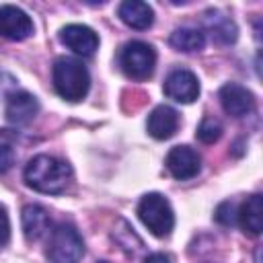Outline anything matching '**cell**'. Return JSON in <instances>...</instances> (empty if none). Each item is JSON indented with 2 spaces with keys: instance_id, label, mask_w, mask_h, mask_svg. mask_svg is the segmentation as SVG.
<instances>
[{
  "instance_id": "obj_1",
  "label": "cell",
  "mask_w": 263,
  "mask_h": 263,
  "mask_svg": "<svg viewBox=\"0 0 263 263\" xmlns=\"http://www.w3.org/2000/svg\"><path fill=\"white\" fill-rule=\"evenodd\" d=\"M72 177V168L47 154H39L25 166V183L39 193H62Z\"/></svg>"
},
{
  "instance_id": "obj_2",
  "label": "cell",
  "mask_w": 263,
  "mask_h": 263,
  "mask_svg": "<svg viewBox=\"0 0 263 263\" xmlns=\"http://www.w3.org/2000/svg\"><path fill=\"white\" fill-rule=\"evenodd\" d=\"M90 76L82 62L74 58H58L53 64V86L66 101H80L88 92Z\"/></svg>"
},
{
  "instance_id": "obj_3",
  "label": "cell",
  "mask_w": 263,
  "mask_h": 263,
  "mask_svg": "<svg viewBox=\"0 0 263 263\" xmlns=\"http://www.w3.org/2000/svg\"><path fill=\"white\" fill-rule=\"evenodd\" d=\"M138 216L142 220V224L158 238L168 236L173 226H175V214L171 203L166 201L164 195L160 193H148L142 197L140 205H138Z\"/></svg>"
},
{
  "instance_id": "obj_4",
  "label": "cell",
  "mask_w": 263,
  "mask_h": 263,
  "mask_svg": "<svg viewBox=\"0 0 263 263\" xmlns=\"http://www.w3.org/2000/svg\"><path fill=\"white\" fill-rule=\"evenodd\" d=\"M121 70L132 80H146L152 76L156 66V51L144 41H129L119 53Z\"/></svg>"
},
{
  "instance_id": "obj_5",
  "label": "cell",
  "mask_w": 263,
  "mask_h": 263,
  "mask_svg": "<svg viewBox=\"0 0 263 263\" xmlns=\"http://www.w3.org/2000/svg\"><path fill=\"white\" fill-rule=\"evenodd\" d=\"M84 253V242L72 224H60L51 232L47 257L51 263H78Z\"/></svg>"
},
{
  "instance_id": "obj_6",
  "label": "cell",
  "mask_w": 263,
  "mask_h": 263,
  "mask_svg": "<svg viewBox=\"0 0 263 263\" xmlns=\"http://www.w3.org/2000/svg\"><path fill=\"white\" fill-rule=\"evenodd\" d=\"M0 35L10 41H23L33 35V21L16 6H0Z\"/></svg>"
},
{
  "instance_id": "obj_7",
  "label": "cell",
  "mask_w": 263,
  "mask_h": 263,
  "mask_svg": "<svg viewBox=\"0 0 263 263\" xmlns=\"http://www.w3.org/2000/svg\"><path fill=\"white\" fill-rule=\"evenodd\" d=\"M164 95L177 103H193L199 97V82L189 70H173L164 80Z\"/></svg>"
},
{
  "instance_id": "obj_8",
  "label": "cell",
  "mask_w": 263,
  "mask_h": 263,
  "mask_svg": "<svg viewBox=\"0 0 263 263\" xmlns=\"http://www.w3.org/2000/svg\"><path fill=\"white\" fill-rule=\"evenodd\" d=\"M166 168L175 179L185 181V179H191V177H195L199 173L201 158L189 146H175L166 154Z\"/></svg>"
},
{
  "instance_id": "obj_9",
  "label": "cell",
  "mask_w": 263,
  "mask_h": 263,
  "mask_svg": "<svg viewBox=\"0 0 263 263\" xmlns=\"http://www.w3.org/2000/svg\"><path fill=\"white\" fill-rule=\"evenodd\" d=\"M220 103L222 109L232 117H245L255 109L253 92L236 82H228L220 88Z\"/></svg>"
},
{
  "instance_id": "obj_10",
  "label": "cell",
  "mask_w": 263,
  "mask_h": 263,
  "mask_svg": "<svg viewBox=\"0 0 263 263\" xmlns=\"http://www.w3.org/2000/svg\"><path fill=\"white\" fill-rule=\"evenodd\" d=\"M60 41L78 55H92L99 47L97 33L86 25H66L60 31Z\"/></svg>"
},
{
  "instance_id": "obj_11",
  "label": "cell",
  "mask_w": 263,
  "mask_h": 263,
  "mask_svg": "<svg viewBox=\"0 0 263 263\" xmlns=\"http://www.w3.org/2000/svg\"><path fill=\"white\" fill-rule=\"evenodd\" d=\"M39 111V103L37 99L27 92V90H16L8 95V103H6V119L14 125H25L29 123Z\"/></svg>"
},
{
  "instance_id": "obj_12",
  "label": "cell",
  "mask_w": 263,
  "mask_h": 263,
  "mask_svg": "<svg viewBox=\"0 0 263 263\" xmlns=\"http://www.w3.org/2000/svg\"><path fill=\"white\" fill-rule=\"evenodd\" d=\"M179 115L168 105H158L148 115V134L156 140H166L177 132Z\"/></svg>"
},
{
  "instance_id": "obj_13",
  "label": "cell",
  "mask_w": 263,
  "mask_h": 263,
  "mask_svg": "<svg viewBox=\"0 0 263 263\" xmlns=\"http://www.w3.org/2000/svg\"><path fill=\"white\" fill-rule=\"evenodd\" d=\"M119 18L132 27V29H148L154 21V10L146 4V2H140V0H125L119 4V10H117Z\"/></svg>"
},
{
  "instance_id": "obj_14",
  "label": "cell",
  "mask_w": 263,
  "mask_h": 263,
  "mask_svg": "<svg viewBox=\"0 0 263 263\" xmlns=\"http://www.w3.org/2000/svg\"><path fill=\"white\" fill-rule=\"evenodd\" d=\"M49 230V214L39 203H29L23 208V232L27 240H39Z\"/></svg>"
},
{
  "instance_id": "obj_15",
  "label": "cell",
  "mask_w": 263,
  "mask_h": 263,
  "mask_svg": "<svg viewBox=\"0 0 263 263\" xmlns=\"http://www.w3.org/2000/svg\"><path fill=\"white\" fill-rule=\"evenodd\" d=\"M238 220L245 232L257 236L263 230V199L259 193L247 197V201L242 203L240 212H238Z\"/></svg>"
},
{
  "instance_id": "obj_16",
  "label": "cell",
  "mask_w": 263,
  "mask_h": 263,
  "mask_svg": "<svg viewBox=\"0 0 263 263\" xmlns=\"http://www.w3.org/2000/svg\"><path fill=\"white\" fill-rule=\"evenodd\" d=\"M205 27L212 33V37L220 43H234L236 41V25L226 14H222L220 10L205 12Z\"/></svg>"
},
{
  "instance_id": "obj_17",
  "label": "cell",
  "mask_w": 263,
  "mask_h": 263,
  "mask_svg": "<svg viewBox=\"0 0 263 263\" xmlns=\"http://www.w3.org/2000/svg\"><path fill=\"white\" fill-rule=\"evenodd\" d=\"M171 45L177 49V51H185V53H191V51H199L203 45H205V37L199 29H191V27H181L177 31H173L171 35Z\"/></svg>"
},
{
  "instance_id": "obj_18",
  "label": "cell",
  "mask_w": 263,
  "mask_h": 263,
  "mask_svg": "<svg viewBox=\"0 0 263 263\" xmlns=\"http://www.w3.org/2000/svg\"><path fill=\"white\" fill-rule=\"evenodd\" d=\"M222 136V125L220 121H216L214 117H205L199 127H197V138L203 142V144H214L218 138Z\"/></svg>"
},
{
  "instance_id": "obj_19",
  "label": "cell",
  "mask_w": 263,
  "mask_h": 263,
  "mask_svg": "<svg viewBox=\"0 0 263 263\" xmlns=\"http://www.w3.org/2000/svg\"><path fill=\"white\" fill-rule=\"evenodd\" d=\"M216 220H218L220 224H224V226H230V224L234 222V205H232L230 201L220 203L218 210H216Z\"/></svg>"
},
{
  "instance_id": "obj_20",
  "label": "cell",
  "mask_w": 263,
  "mask_h": 263,
  "mask_svg": "<svg viewBox=\"0 0 263 263\" xmlns=\"http://www.w3.org/2000/svg\"><path fill=\"white\" fill-rule=\"evenodd\" d=\"M14 164V150L8 144H0V173H6Z\"/></svg>"
},
{
  "instance_id": "obj_21",
  "label": "cell",
  "mask_w": 263,
  "mask_h": 263,
  "mask_svg": "<svg viewBox=\"0 0 263 263\" xmlns=\"http://www.w3.org/2000/svg\"><path fill=\"white\" fill-rule=\"evenodd\" d=\"M10 236V224H8V214L4 210V205H0V247L8 242Z\"/></svg>"
},
{
  "instance_id": "obj_22",
  "label": "cell",
  "mask_w": 263,
  "mask_h": 263,
  "mask_svg": "<svg viewBox=\"0 0 263 263\" xmlns=\"http://www.w3.org/2000/svg\"><path fill=\"white\" fill-rule=\"evenodd\" d=\"M144 263H173V259L166 253H152L144 259Z\"/></svg>"
},
{
  "instance_id": "obj_23",
  "label": "cell",
  "mask_w": 263,
  "mask_h": 263,
  "mask_svg": "<svg viewBox=\"0 0 263 263\" xmlns=\"http://www.w3.org/2000/svg\"><path fill=\"white\" fill-rule=\"evenodd\" d=\"M99 263H107V261H99Z\"/></svg>"
}]
</instances>
